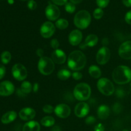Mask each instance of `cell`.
Here are the masks:
<instances>
[{
  "label": "cell",
  "mask_w": 131,
  "mask_h": 131,
  "mask_svg": "<svg viewBox=\"0 0 131 131\" xmlns=\"http://www.w3.org/2000/svg\"><path fill=\"white\" fill-rule=\"evenodd\" d=\"M12 58V55L8 51H4L1 54V60L3 63L7 64L10 61Z\"/></svg>",
  "instance_id": "cell-27"
},
{
  "label": "cell",
  "mask_w": 131,
  "mask_h": 131,
  "mask_svg": "<svg viewBox=\"0 0 131 131\" xmlns=\"http://www.w3.org/2000/svg\"><path fill=\"white\" fill-rule=\"evenodd\" d=\"M119 56L125 60L131 59V41H126L121 44L118 50Z\"/></svg>",
  "instance_id": "cell-11"
},
{
  "label": "cell",
  "mask_w": 131,
  "mask_h": 131,
  "mask_svg": "<svg viewBox=\"0 0 131 131\" xmlns=\"http://www.w3.org/2000/svg\"><path fill=\"white\" fill-rule=\"evenodd\" d=\"M36 53H37V56H39V57H40V58H42V57H43V53H44V52H43V51L42 49H38L37 51V52H36Z\"/></svg>",
  "instance_id": "cell-42"
},
{
  "label": "cell",
  "mask_w": 131,
  "mask_h": 131,
  "mask_svg": "<svg viewBox=\"0 0 131 131\" xmlns=\"http://www.w3.org/2000/svg\"><path fill=\"white\" fill-rule=\"evenodd\" d=\"M93 15L95 19H100L102 17V16H103L104 12L102 8H96L95 10H94Z\"/></svg>",
  "instance_id": "cell-29"
},
{
  "label": "cell",
  "mask_w": 131,
  "mask_h": 131,
  "mask_svg": "<svg viewBox=\"0 0 131 131\" xmlns=\"http://www.w3.org/2000/svg\"><path fill=\"white\" fill-rule=\"evenodd\" d=\"M98 40L99 38L97 35H95L94 34L89 35L86 38L84 43H83L82 45H81L80 48L84 49L86 47H94V46H96V44L98 43Z\"/></svg>",
  "instance_id": "cell-18"
},
{
  "label": "cell",
  "mask_w": 131,
  "mask_h": 131,
  "mask_svg": "<svg viewBox=\"0 0 131 131\" xmlns=\"http://www.w3.org/2000/svg\"><path fill=\"white\" fill-rule=\"evenodd\" d=\"M115 95L118 98H123L125 95V92L123 88H118L115 91Z\"/></svg>",
  "instance_id": "cell-31"
},
{
  "label": "cell",
  "mask_w": 131,
  "mask_h": 131,
  "mask_svg": "<svg viewBox=\"0 0 131 131\" xmlns=\"http://www.w3.org/2000/svg\"><path fill=\"white\" fill-rule=\"evenodd\" d=\"M32 89H33V86L29 82L24 81L22 83L21 86H20V90L25 95L30 93Z\"/></svg>",
  "instance_id": "cell-25"
},
{
  "label": "cell",
  "mask_w": 131,
  "mask_h": 131,
  "mask_svg": "<svg viewBox=\"0 0 131 131\" xmlns=\"http://www.w3.org/2000/svg\"><path fill=\"white\" fill-rule=\"evenodd\" d=\"M50 44H51V47H52L54 50L58 49V48L59 47V46H60V43H59L58 40L57 39H56V38L52 39V40L51 41Z\"/></svg>",
  "instance_id": "cell-35"
},
{
  "label": "cell",
  "mask_w": 131,
  "mask_h": 131,
  "mask_svg": "<svg viewBox=\"0 0 131 131\" xmlns=\"http://www.w3.org/2000/svg\"><path fill=\"white\" fill-rule=\"evenodd\" d=\"M124 5L127 7H130L131 6V0H122Z\"/></svg>",
  "instance_id": "cell-43"
},
{
  "label": "cell",
  "mask_w": 131,
  "mask_h": 131,
  "mask_svg": "<svg viewBox=\"0 0 131 131\" xmlns=\"http://www.w3.org/2000/svg\"><path fill=\"white\" fill-rule=\"evenodd\" d=\"M15 90L14 85L9 81H5L0 83V95L9 96L12 94Z\"/></svg>",
  "instance_id": "cell-13"
},
{
  "label": "cell",
  "mask_w": 131,
  "mask_h": 131,
  "mask_svg": "<svg viewBox=\"0 0 131 131\" xmlns=\"http://www.w3.org/2000/svg\"><path fill=\"white\" fill-rule=\"evenodd\" d=\"M97 88L99 92L106 96H110L115 92L113 84L107 78H101L97 82Z\"/></svg>",
  "instance_id": "cell-6"
},
{
  "label": "cell",
  "mask_w": 131,
  "mask_h": 131,
  "mask_svg": "<svg viewBox=\"0 0 131 131\" xmlns=\"http://www.w3.org/2000/svg\"><path fill=\"white\" fill-rule=\"evenodd\" d=\"M38 89H39V85H38V83H35L34 85L33 86V90L35 93H37L38 91Z\"/></svg>",
  "instance_id": "cell-44"
},
{
  "label": "cell",
  "mask_w": 131,
  "mask_h": 131,
  "mask_svg": "<svg viewBox=\"0 0 131 131\" xmlns=\"http://www.w3.org/2000/svg\"><path fill=\"white\" fill-rule=\"evenodd\" d=\"M40 124L36 121H29L26 123L23 128V131H40Z\"/></svg>",
  "instance_id": "cell-21"
},
{
  "label": "cell",
  "mask_w": 131,
  "mask_h": 131,
  "mask_svg": "<svg viewBox=\"0 0 131 131\" xmlns=\"http://www.w3.org/2000/svg\"><path fill=\"white\" fill-rule=\"evenodd\" d=\"M37 4L34 0H29L28 3V7L29 10H33L37 8Z\"/></svg>",
  "instance_id": "cell-34"
},
{
  "label": "cell",
  "mask_w": 131,
  "mask_h": 131,
  "mask_svg": "<svg viewBox=\"0 0 131 131\" xmlns=\"http://www.w3.org/2000/svg\"><path fill=\"white\" fill-rule=\"evenodd\" d=\"M97 5L101 8H106L110 3V0H96Z\"/></svg>",
  "instance_id": "cell-30"
},
{
  "label": "cell",
  "mask_w": 131,
  "mask_h": 131,
  "mask_svg": "<svg viewBox=\"0 0 131 131\" xmlns=\"http://www.w3.org/2000/svg\"><path fill=\"white\" fill-rule=\"evenodd\" d=\"M5 73H6V69H5V66L0 64V79L3 78L5 75Z\"/></svg>",
  "instance_id": "cell-39"
},
{
  "label": "cell",
  "mask_w": 131,
  "mask_h": 131,
  "mask_svg": "<svg viewBox=\"0 0 131 131\" xmlns=\"http://www.w3.org/2000/svg\"><path fill=\"white\" fill-rule=\"evenodd\" d=\"M113 79L118 84H125L131 81V69L125 65L115 68L112 74Z\"/></svg>",
  "instance_id": "cell-2"
},
{
  "label": "cell",
  "mask_w": 131,
  "mask_h": 131,
  "mask_svg": "<svg viewBox=\"0 0 131 131\" xmlns=\"http://www.w3.org/2000/svg\"><path fill=\"white\" fill-rule=\"evenodd\" d=\"M86 63V58L80 51H74L68 58V66L71 70L78 71L83 69Z\"/></svg>",
  "instance_id": "cell-1"
},
{
  "label": "cell",
  "mask_w": 131,
  "mask_h": 131,
  "mask_svg": "<svg viewBox=\"0 0 131 131\" xmlns=\"http://www.w3.org/2000/svg\"><path fill=\"white\" fill-rule=\"evenodd\" d=\"M113 112L115 114H118L122 110V106L119 103H115L114 104L113 107Z\"/></svg>",
  "instance_id": "cell-32"
},
{
  "label": "cell",
  "mask_w": 131,
  "mask_h": 131,
  "mask_svg": "<svg viewBox=\"0 0 131 131\" xmlns=\"http://www.w3.org/2000/svg\"><path fill=\"white\" fill-rule=\"evenodd\" d=\"M19 115L21 120L24 121H29V120L31 121L35 116L36 112L33 109L30 107H26L20 110Z\"/></svg>",
  "instance_id": "cell-16"
},
{
  "label": "cell",
  "mask_w": 131,
  "mask_h": 131,
  "mask_svg": "<svg viewBox=\"0 0 131 131\" xmlns=\"http://www.w3.org/2000/svg\"><path fill=\"white\" fill-rule=\"evenodd\" d=\"M51 131H61V129L58 125H55L51 129Z\"/></svg>",
  "instance_id": "cell-46"
},
{
  "label": "cell",
  "mask_w": 131,
  "mask_h": 131,
  "mask_svg": "<svg viewBox=\"0 0 131 131\" xmlns=\"http://www.w3.org/2000/svg\"><path fill=\"white\" fill-rule=\"evenodd\" d=\"M17 118V113L14 111H8L5 114L3 115L1 117V122L4 124H8L12 122L13 121L16 119Z\"/></svg>",
  "instance_id": "cell-20"
},
{
  "label": "cell",
  "mask_w": 131,
  "mask_h": 131,
  "mask_svg": "<svg viewBox=\"0 0 131 131\" xmlns=\"http://www.w3.org/2000/svg\"><path fill=\"white\" fill-rule=\"evenodd\" d=\"M96 122V118L93 116H88V117L86 118L85 120L86 124H88V125H92V124H94Z\"/></svg>",
  "instance_id": "cell-36"
},
{
  "label": "cell",
  "mask_w": 131,
  "mask_h": 131,
  "mask_svg": "<svg viewBox=\"0 0 131 131\" xmlns=\"http://www.w3.org/2000/svg\"><path fill=\"white\" fill-rule=\"evenodd\" d=\"M8 3L9 4H13L14 3V0H8Z\"/></svg>",
  "instance_id": "cell-48"
},
{
  "label": "cell",
  "mask_w": 131,
  "mask_h": 131,
  "mask_svg": "<svg viewBox=\"0 0 131 131\" xmlns=\"http://www.w3.org/2000/svg\"><path fill=\"white\" fill-rule=\"evenodd\" d=\"M57 76L60 80L65 81L69 79L71 76V73L67 69H61L58 71L57 74Z\"/></svg>",
  "instance_id": "cell-24"
},
{
  "label": "cell",
  "mask_w": 131,
  "mask_h": 131,
  "mask_svg": "<svg viewBox=\"0 0 131 131\" xmlns=\"http://www.w3.org/2000/svg\"><path fill=\"white\" fill-rule=\"evenodd\" d=\"M88 71H89L90 75L92 78H95V79L99 78L101 76V74H102V72H101V70L100 69V68L94 65L90 67L89 69H88Z\"/></svg>",
  "instance_id": "cell-22"
},
{
  "label": "cell",
  "mask_w": 131,
  "mask_h": 131,
  "mask_svg": "<svg viewBox=\"0 0 131 131\" xmlns=\"http://www.w3.org/2000/svg\"><path fill=\"white\" fill-rule=\"evenodd\" d=\"M125 20L127 24H130L131 25V10L128 12L125 16Z\"/></svg>",
  "instance_id": "cell-40"
},
{
  "label": "cell",
  "mask_w": 131,
  "mask_h": 131,
  "mask_svg": "<svg viewBox=\"0 0 131 131\" xmlns=\"http://www.w3.org/2000/svg\"><path fill=\"white\" fill-rule=\"evenodd\" d=\"M55 115L61 118H66L69 117L71 113V110L68 105L65 104H60L56 106L54 108Z\"/></svg>",
  "instance_id": "cell-12"
},
{
  "label": "cell",
  "mask_w": 131,
  "mask_h": 131,
  "mask_svg": "<svg viewBox=\"0 0 131 131\" xmlns=\"http://www.w3.org/2000/svg\"><path fill=\"white\" fill-rule=\"evenodd\" d=\"M102 43L103 44V46H104V47H106L107 45L109 44V40H108V38H104L103 39V40L102 41Z\"/></svg>",
  "instance_id": "cell-45"
},
{
  "label": "cell",
  "mask_w": 131,
  "mask_h": 131,
  "mask_svg": "<svg viewBox=\"0 0 131 131\" xmlns=\"http://www.w3.org/2000/svg\"><path fill=\"white\" fill-rule=\"evenodd\" d=\"M92 21L91 15L86 10H81L75 14L74 19V24L78 28L86 29L89 26Z\"/></svg>",
  "instance_id": "cell-3"
},
{
  "label": "cell",
  "mask_w": 131,
  "mask_h": 131,
  "mask_svg": "<svg viewBox=\"0 0 131 131\" xmlns=\"http://www.w3.org/2000/svg\"><path fill=\"white\" fill-rule=\"evenodd\" d=\"M110 112H111V110L108 106H106V105H101L98 107L97 115L100 119L105 120L109 117Z\"/></svg>",
  "instance_id": "cell-19"
},
{
  "label": "cell",
  "mask_w": 131,
  "mask_h": 131,
  "mask_svg": "<svg viewBox=\"0 0 131 131\" xmlns=\"http://www.w3.org/2000/svg\"><path fill=\"white\" fill-rule=\"evenodd\" d=\"M83 38V35L81 31L78 29H74L72 31L69 36V40L70 44L73 46L79 45Z\"/></svg>",
  "instance_id": "cell-15"
},
{
  "label": "cell",
  "mask_w": 131,
  "mask_h": 131,
  "mask_svg": "<svg viewBox=\"0 0 131 131\" xmlns=\"http://www.w3.org/2000/svg\"><path fill=\"white\" fill-rule=\"evenodd\" d=\"M55 24L58 29L63 30V29H66L69 26V22L65 19H60L56 20Z\"/></svg>",
  "instance_id": "cell-26"
},
{
  "label": "cell",
  "mask_w": 131,
  "mask_h": 131,
  "mask_svg": "<svg viewBox=\"0 0 131 131\" xmlns=\"http://www.w3.org/2000/svg\"><path fill=\"white\" fill-rule=\"evenodd\" d=\"M12 73L14 78L16 80L20 81H24L28 75V72L26 67L20 63H17L13 66L12 69Z\"/></svg>",
  "instance_id": "cell-7"
},
{
  "label": "cell",
  "mask_w": 131,
  "mask_h": 131,
  "mask_svg": "<svg viewBox=\"0 0 131 131\" xmlns=\"http://www.w3.org/2000/svg\"><path fill=\"white\" fill-rule=\"evenodd\" d=\"M40 32L43 38H50L53 35L55 32L54 25L50 21L45 22L40 27Z\"/></svg>",
  "instance_id": "cell-10"
},
{
  "label": "cell",
  "mask_w": 131,
  "mask_h": 131,
  "mask_svg": "<svg viewBox=\"0 0 131 131\" xmlns=\"http://www.w3.org/2000/svg\"><path fill=\"white\" fill-rule=\"evenodd\" d=\"M104 125L101 124H97L94 129L95 131H104Z\"/></svg>",
  "instance_id": "cell-41"
},
{
  "label": "cell",
  "mask_w": 131,
  "mask_h": 131,
  "mask_svg": "<svg viewBox=\"0 0 131 131\" xmlns=\"http://www.w3.org/2000/svg\"><path fill=\"white\" fill-rule=\"evenodd\" d=\"M130 87H131V83H130Z\"/></svg>",
  "instance_id": "cell-51"
},
{
  "label": "cell",
  "mask_w": 131,
  "mask_h": 131,
  "mask_svg": "<svg viewBox=\"0 0 131 131\" xmlns=\"http://www.w3.org/2000/svg\"><path fill=\"white\" fill-rule=\"evenodd\" d=\"M20 1H27V0H20Z\"/></svg>",
  "instance_id": "cell-50"
},
{
  "label": "cell",
  "mask_w": 131,
  "mask_h": 131,
  "mask_svg": "<svg viewBox=\"0 0 131 131\" xmlns=\"http://www.w3.org/2000/svg\"><path fill=\"white\" fill-rule=\"evenodd\" d=\"M51 1L54 5L61 6V5H65L67 3L68 0H51Z\"/></svg>",
  "instance_id": "cell-38"
},
{
  "label": "cell",
  "mask_w": 131,
  "mask_h": 131,
  "mask_svg": "<svg viewBox=\"0 0 131 131\" xmlns=\"http://www.w3.org/2000/svg\"><path fill=\"white\" fill-rule=\"evenodd\" d=\"M111 56L110 49L107 47H102L100 49L96 55L97 62L99 65H105L109 61Z\"/></svg>",
  "instance_id": "cell-8"
},
{
  "label": "cell",
  "mask_w": 131,
  "mask_h": 131,
  "mask_svg": "<svg viewBox=\"0 0 131 131\" xmlns=\"http://www.w3.org/2000/svg\"><path fill=\"white\" fill-rule=\"evenodd\" d=\"M90 111V106L86 102H79L75 106L74 113L78 118L85 117Z\"/></svg>",
  "instance_id": "cell-14"
},
{
  "label": "cell",
  "mask_w": 131,
  "mask_h": 131,
  "mask_svg": "<svg viewBox=\"0 0 131 131\" xmlns=\"http://www.w3.org/2000/svg\"><path fill=\"white\" fill-rule=\"evenodd\" d=\"M122 131H129V130H127V129H124V130H123Z\"/></svg>",
  "instance_id": "cell-49"
},
{
  "label": "cell",
  "mask_w": 131,
  "mask_h": 131,
  "mask_svg": "<svg viewBox=\"0 0 131 131\" xmlns=\"http://www.w3.org/2000/svg\"><path fill=\"white\" fill-rule=\"evenodd\" d=\"M72 76L74 78L75 80H80L81 79H82L83 78V75L81 72H74L72 74Z\"/></svg>",
  "instance_id": "cell-37"
},
{
  "label": "cell",
  "mask_w": 131,
  "mask_h": 131,
  "mask_svg": "<svg viewBox=\"0 0 131 131\" xmlns=\"http://www.w3.org/2000/svg\"><path fill=\"white\" fill-rule=\"evenodd\" d=\"M91 95V88L86 83H79L77 84L74 90V96L77 100L85 101Z\"/></svg>",
  "instance_id": "cell-4"
},
{
  "label": "cell",
  "mask_w": 131,
  "mask_h": 131,
  "mask_svg": "<svg viewBox=\"0 0 131 131\" xmlns=\"http://www.w3.org/2000/svg\"><path fill=\"white\" fill-rule=\"evenodd\" d=\"M70 2L75 5V4H79L80 3H81L83 1V0H70Z\"/></svg>",
  "instance_id": "cell-47"
},
{
  "label": "cell",
  "mask_w": 131,
  "mask_h": 131,
  "mask_svg": "<svg viewBox=\"0 0 131 131\" xmlns=\"http://www.w3.org/2000/svg\"><path fill=\"white\" fill-rule=\"evenodd\" d=\"M65 9L68 13H69V14H72L75 10V4L72 3L71 2H67L65 5Z\"/></svg>",
  "instance_id": "cell-28"
},
{
  "label": "cell",
  "mask_w": 131,
  "mask_h": 131,
  "mask_svg": "<svg viewBox=\"0 0 131 131\" xmlns=\"http://www.w3.org/2000/svg\"><path fill=\"white\" fill-rule=\"evenodd\" d=\"M54 62L52 59L48 57L40 58L38 63V69L40 72L45 75L52 74L54 70Z\"/></svg>",
  "instance_id": "cell-5"
},
{
  "label": "cell",
  "mask_w": 131,
  "mask_h": 131,
  "mask_svg": "<svg viewBox=\"0 0 131 131\" xmlns=\"http://www.w3.org/2000/svg\"><path fill=\"white\" fill-rule=\"evenodd\" d=\"M52 61L57 64H63L66 61L67 56L65 52L61 49H56L52 52Z\"/></svg>",
  "instance_id": "cell-17"
},
{
  "label": "cell",
  "mask_w": 131,
  "mask_h": 131,
  "mask_svg": "<svg viewBox=\"0 0 131 131\" xmlns=\"http://www.w3.org/2000/svg\"><path fill=\"white\" fill-rule=\"evenodd\" d=\"M42 110H43V112L48 114L52 113L53 111H54V107H52V106H51V105H45L43 107V109H42Z\"/></svg>",
  "instance_id": "cell-33"
},
{
  "label": "cell",
  "mask_w": 131,
  "mask_h": 131,
  "mask_svg": "<svg viewBox=\"0 0 131 131\" xmlns=\"http://www.w3.org/2000/svg\"><path fill=\"white\" fill-rule=\"evenodd\" d=\"M46 17L50 20H56V19H58L60 15V10L56 5H53V4H49L48 6L46 7Z\"/></svg>",
  "instance_id": "cell-9"
},
{
  "label": "cell",
  "mask_w": 131,
  "mask_h": 131,
  "mask_svg": "<svg viewBox=\"0 0 131 131\" xmlns=\"http://www.w3.org/2000/svg\"><path fill=\"white\" fill-rule=\"evenodd\" d=\"M40 123L43 126L49 127H52V125H54L55 120L52 116H45L41 120Z\"/></svg>",
  "instance_id": "cell-23"
}]
</instances>
